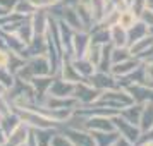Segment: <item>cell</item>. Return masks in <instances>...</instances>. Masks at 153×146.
Wrapping results in <instances>:
<instances>
[{"instance_id":"obj_1","label":"cell","mask_w":153,"mask_h":146,"mask_svg":"<svg viewBox=\"0 0 153 146\" xmlns=\"http://www.w3.org/2000/svg\"><path fill=\"white\" fill-rule=\"evenodd\" d=\"M50 74H53V70H52V64H50L48 57H47V53H40V55L28 57L24 65L17 70L16 77L21 81H26V83H31L35 77L50 76Z\"/></svg>"},{"instance_id":"obj_2","label":"cell","mask_w":153,"mask_h":146,"mask_svg":"<svg viewBox=\"0 0 153 146\" xmlns=\"http://www.w3.org/2000/svg\"><path fill=\"white\" fill-rule=\"evenodd\" d=\"M98 105H103L110 110H115V112H120L122 108L129 107V105L134 103L132 96L129 95V91L126 88H114V90H105L100 93L98 100L95 102Z\"/></svg>"},{"instance_id":"obj_3","label":"cell","mask_w":153,"mask_h":146,"mask_svg":"<svg viewBox=\"0 0 153 146\" xmlns=\"http://www.w3.org/2000/svg\"><path fill=\"white\" fill-rule=\"evenodd\" d=\"M60 131L64 136L69 139L72 146H98L95 136L90 131H86L83 127H72V125H62Z\"/></svg>"},{"instance_id":"obj_4","label":"cell","mask_w":153,"mask_h":146,"mask_svg":"<svg viewBox=\"0 0 153 146\" xmlns=\"http://www.w3.org/2000/svg\"><path fill=\"white\" fill-rule=\"evenodd\" d=\"M102 91H98L93 84L88 81V79H83L79 83L74 84V93L72 96L77 100V105L79 107H84V105H93L98 100Z\"/></svg>"},{"instance_id":"obj_5","label":"cell","mask_w":153,"mask_h":146,"mask_svg":"<svg viewBox=\"0 0 153 146\" xmlns=\"http://www.w3.org/2000/svg\"><path fill=\"white\" fill-rule=\"evenodd\" d=\"M114 125H115V131L119 132V136L120 138L127 139V141H131L132 145H136L141 138V129H139V125L136 124H131L129 120H126L124 117H120L119 113H115L114 117Z\"/></svg>"},{"instance_id":"obj_6","label":"cell","mask_w":153,"mask_h":146,"mask_svg":"<svg viewBox=\"0 0 153 146\" xmlns=\"http://www.w3.org/2000/svg\"><path fill=\"white\" fill-rule=\"evenodd\" d=\"M126 90L129 91V95L132 96L134 103L145 105L148 102H153V84H148L145 81L143 83H132Z\"/></svg>"},{"instance_id":"obj_7","label":"cell","mask_w":153,"mask_h":146,"mask_svg":"<svg viewBox=\"0 0 153 146\" xmlns=\"http://www.w3.org/2000/svg\"><path fill=\"white\" fill-rule=\"evenodd\" d=\"M91 45V38L88 31H76L74 36H72V43H71V52L69 55L72 59H79V57H84L88 47Z\"/></svg>"},{"instance_id":"obj_8","label":"cell","mask_w":153,"mask_h":146,"mask_svg":"<svg viewBox=\"0 0 153 146\" xmlns=\"http://www.w3.org/2000/svg\"><path fill=\"white\" fill-rule=\"evenodd\" d=\"M98 91H105V90H114L119 88V79L115 76H112L110 72H105V70H97L93 76L88 79Z\"/></svg>"},{"instance_id":"obj_9","label":"cell","mask_w":153,"mask_h":146,"mask_svg":"<svg viewBox=\"0 0 153 146\" xmlns=\"http://www.w3.org/2000/svg\"><path fill=\"white\" fill-rule=\"evenodd\" d=\"M55 76L62 77V79L69 81V83H74V84L83 81V77L79 76V72L76 70L74 64H72L71 55H62V60H60V65H59V70H57Z\"/></svg>"},{"instance_id":"obj_10","label":"cell","mask_w":153,"mask_h":146,"mask_svg":"<svg viewBox=\"0 0 153 146\" xmlns=\"http://www.w3.org/2000/svg\"><path fill=\"white\" fill-rule=\"evenodd\" d=\"M31 131L33 129L26 122H21L14 131H10L7 134V143H5V146H26L29 136H31Z\"/></svg>"},{"instance_id":"obj_11","label":"cell","mask_w":153,"mask_h":146,"mask_svg":"<svg viewBox=\"0 0 153 146\" xmlns=\"http://www.w3.org/2000/svg\"><path fill=\"white\" fill-rule=\"evenodd\" d=\"M139 65H141V62H139L138 59H136V57H131V59H127V60L112 64L110 74L112 76H115L117 79H122V77H127L129 74H132Z\"/></svg>"},{"instance_id":"obj_12","label":"cell","mask_w":153,"mask_h":146,"mask_svg":"<svg viewBox=\"0 0 153 146\" xmlns=\"http://www.w3.org/2000/svg\"><path fill=\"white\" fill-rule=\"evenodd\" d=\"M29 19H31V24H33V28H35L36 35H45V33L48 31V28H50L52 16H50L48 10H45V9H38Z\"/></svg>"},{"instance_id":"obj_13","label":"cell","mask_w":153,"mask_h":146,"mask_svg":"<svg viewBox=\"0 0 153 146\" xmlns=\"http://www.w3.org/2000/svg\"><path fill=\"white\" fill-rule=\"evenodd\" d=\"M72 93H74V83H69V81H65L62 77L53 76L48 95H53V96H72Z\"/></svg>"},{"instance_id":"obj_14","label":"cell","mask_w":153,"mask_h":146,"mask_svg":"<svg viewBox=\"0 0 153 146\" xmlns=\"http://www.w3.org/2000/svg\"><path fill=\"white\" fill-rule=\"evenodd\" d=\"M40 53H47V36L45 35H35V38L31 40L29 45H26L24 50V57H33L40 55Z\"/></svg>"},{"instance_id":"obj_15","label":"cell","mask_w":153,"mask_h":146,"mask_svg":"<svg viewBox=\"0 0 153 146\" xmlns=\"http://www.w3.org/2000/svg\"><path fill=\"white\" fill-rule=\"evenodd\" d=\"M110 45L112 47H129V33L119 24L110 26Z\"/></svg>"},{"instance_id":"obj_16","label":"cell","mask_w":153,"mask_h":146,"mask_svg":"<svg viewBox=\"0 0 153 146\" xmlns=\"http://www.w3.org/2000/svg\"><path fill=\"white\" fill-rule=\"evenodd\" d=\"M72 59V57H71ZM72 64H74V67L76 70L79 72V76L83 77V79H90L95 72H97V65L93 62H90L86 57H79V59H72Z\"/></svg>"},{"instance_id":"obj_17","label":"cell","mask_w":153,"mask_h":146,"mask_svg":"<svg viewBox=\"0 0 153 146\" xmlns=\"http://www.w3.org/2000/svg\"><path fill=\"white\" fill-rule=\"evenodd\" d=\"M138 125H139V129H141V134L153 129V102H148V103L143 105Z\"/></svg>"},{"instance_id":"obj_18","label":"cell","mask_w":153,"mask_h":146,"mask_svg":"<svg viewBox=\"0 0 153 146\" xmlns=\"http://www.w3.org/2000/svg\"><path fill=\"white\" fill-rule=\"evenodd\" d=\"M90 38H91V43L108 45V43H110V28H107L103 24H97V26L90 31Z\"/></svg>"},{"instance_id":"obj_19","label":"cell","mask_w":153,"mask_h":146,"mask_svg":"<svg viewBox=\"0 0 153 146\" xmlns=\"http://www.w3.org/2000/svg\"><path fill=\"white\" fill-rule=\"evenodd\" d=\"M138 21H139V16H138V12H136L134 9H122V10H120V14H119L117 24L129 31V29H131Z\"/></svg>"},{"instance_id":"obj_20","label":"cell","mask_w":153,"mask_h":146,"mask_svg":"<svg viewBox=\"0 0 153 146\" xmlns=\"http://www.w3.org/2000/svg\"><path fill=\"white\" fill-rule=\"evenodd\" d=\"M16 35L19 36V40H21L24 45H29L31 43V40L35 38V28H33V24H31V19H24V21L21 22V26L16 29Z\"/></svg>"},{"instance_id":"obj_21","label":"cell","mask_w":153,"mask_h":146,"mask_svg":"<svg viewBox=\"0 0 153 146\" xmlns=\"http://www.w3.org/2000/svg\"><path fill=\"white\" fill-rule=\"evenodd\" d=\"M141 108H143V105L139 103H132L129 107H126L122 110L119 112V115L120 117H124L126 120H129L131 124H139V117H141Z\"/></svg>"},{"instance_id":"obj_22","label":"cell","mask_w":153,"mask_h":146,"mask_svg":"<svg viewBox=\"0 0 153 146\" xmlns=\"http://www.w3.org/2000/svg\"><path fill=\"white\" fill-rule=\"evenodd\" d=\"M103 47H105V45H97V43H91L90 47H88V50H86V53H84V57H86L90 62H93L95 65H97V69H98V64H100V60H102Z\"/></svg>"},{"instance_id":"obj_23","label":"cell","mask_w":153,"mask_h":146,"mask_svg":"<svg viewBox=\"0 0 153 146\" xmlns=\"http://www.w3.org/2000/svg\"><path fill=\"white\" fill-rule=\"evenodd\" d=\"M127 33H129V45H131L132 42L139 40V38H143V36L150 35V33H148V26H146L145 22H141V21L136 22V24H134Z\"/></svg>"},{"instance_id":"obj_24","label":"cell","mask_w":153,"mask_h":146,"mask_svg":"<svg viewBox=\"0 0 153 146\" xmlns=\"http://www.w3.org/2000/svg\"><path fill=\"white\" fill-rule=\"evenodd\" d=\"M131 50L129 47H112V64L122 62V60H127L131 59Z\"/></svg>"},{"instance_id":"obj_25","label":"cell","mask_w":153,"mask_h":146,"mask_svg":"<svg viewBox=\"0 0 153 146\" xmlns=\"http://www.w3.org/2000/svg\"><path fill=\"white\" fill-rule=\"evenodd\" d=\"M139 21L145 22L148 28L153 26V5H145L139 10Z\"/></svg>"},{"instance_id":"obj_26","label":"cell","mask_w":153,"mask_h":146,"mask_svg":"<svg viewBox=\"0 0 153 146\" xmlns=\"http://www.w3.org/2000/svg\"><path fill=\"white\" fill-rule=\"evenodd\" d=\"M141 67H143L145 83L153 84V59L152 60H146V62H141Z\"/></svg>"},{"instance_id":"obj_27","label":"cell","mask_w":153,"mask_h":146,"mask_svg":"<svg viewBox=\"0 0 153 146\" xmlns=\"http://www.w3.org/2000/svg\"><path fill=\"white\" fill-rule=\"evenodd\" d=\"M31 4H33L36 9L50 10L52 7H55V5H59V4H62V0H31Z\"/></svg>"},{"instance_id":"obj_28","label":"cell","mask_w":153,"mask_h":146,"mask_svg":"<svg viewBox=\"0 0 153 146\" xmlns=\"http://www.w3.org/2000/svg\"><path fill=\"white\" fill-rule=\"evenodd\" d=\"M52 146H72V143H71L69 139L64 136V132L59 129L57 134L53 136V139H52Z\"/></svg>"},{"instance_id":"obj_29","label":"cell","mask_w":153,"mask_h":146,"mask_svg":"<svg viewBox=\"0 0 153 146\" xmlns=\"http://www.w3.org/2000/svg\"><path fill=\"white\" fill-rule=\"evenodd\" d=\"M134 146H153V129L148 132H143L139 141Z\"/></svg>"},{"instance_id":"obj_30","label":"cell","mask_w":153,"mask_h":146,"mask_svg":"<svg viewBox=\"0 0 153 146\" xmlns=\"http://www.w3.org/2000/svg\"><path fill=\"white\" fill-rule=\"evenodd\" d=\"M9 60H10L9 50L0 47V69H2V67H9Z\"/></svg>"},{"instance_id":"obj_31","label":"cell","mask_w":153,"mask_h":146,"mask_svg":"<svg viewBox=\"0 0 153 146\" xmlns=\"http://www.w3.org/2000/svg\"><path fill=\"white\" fill-rule=\"evenodd\" d=\"M12 14V10L9 7H5L4 4H0V19H4V17H7V16Z\"/></svg>"},{"instance_id":"obj_32","label":"cell","mask_w":153,"mask_h":146,"mask_svg":"<svg viewBox=\"0 0 153 146\" xmlns=\"http://www.w3.org/2000/svg\"><path fill=\"white\" fill-rule=\"evenodd\" d=\"M64 5H69V7H77L81 4V0H62Z\"/></svg>"},{"instance_id":"obj_33","label":"cell","mask_w":153,"mask_h":146,"mask_svg":"<svg viewBox=\"0 0 153 146\" xmlns=\"http://www.w3.org/2000/svg\"><path fill=\"white\" fill-rule=\"evenodd\" d=\"M108 2H110V4H112V5H114V7L120 9V10L124 9V0H108Z\"/></svg>"},{"instance_id":"obj_34","label":"cell","mask_w":153,"mask_h":146,"mask_svg":"<svg viewBox=\"0 0 153 146\" xmlns=\"http://www.w3.org/2000/svg\"><path fill=\"white\" fill-rule=\"evenodd\" d=\"M7 93H9V90L2 83H0V96H4V95H7Z\"/></svg>"},{"instance_id":"obj_35","label":"cell","mask_w":153,"mask_h":146,"mask_svg":"<svg viewBox=\"0 0 153 146\" xmlns=\"http://www.w3.org/2000/svg\"><path fill=\"white\" fill-rule=\"evenodd\" d=\"M148 33H150V35L153 36V26H152V28H148Z\"/></svg>"},{"instance_id":"obj_36","label":"cell","mask_w":153,"mask_h":146,"mask_svg":"<svg viewBox=\"0 0 153 146\" xmlns=\"http://www.w3.org/2000/svg\"><path fill=\"white\" fill-rule=\"evenodd\" d=\"M114 146H117V145H114Z\"/></svg>"}]
</instances>
